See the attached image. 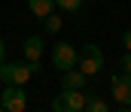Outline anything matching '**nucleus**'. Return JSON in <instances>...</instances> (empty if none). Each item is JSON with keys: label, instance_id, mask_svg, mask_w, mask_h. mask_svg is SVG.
<instances>
[{"label": "nucleus", "instance_id": "7ed1b4c3", "mask_svg": "<svg viewBox=\"0 0 131 112\" xmlns=\"http://www.w3.org/2000/svg\"><path fill=\"white\" fill-rule=\"evenodd\" d=\"M85 94L82 88H61V94L52 100V109L55 112H82L85 109Z\"/></svg>", "mask_w": 131, "mask_h": 112}, {"label": "nucleus", "instance_id": "f03ea898", "mask_svg": "<svg viewBox=\"0 0 131 112\" xmlns=\"http://www.w3.org/2000/svg\"><path fill=\"white\" fill-rule=\"evenodd\" d=\"M76 70H82L85 79H92V76H98L104 70V52H101L98 45H82V52L76 55Z\"/></svg>", "mask_w": 131, "mask_h": 112}, {"label": "nucleus", "instance_id": "dca6fc26", "mask_svg": "<svg viewBox=\"0 0 131 112\" xmlns=\"http://www.w3.org/2000/svg\"><path fill=\"white\" fill-rule=\"evenodd\" d=\"M119 112H131V106H122V109H119Z\"/></svg>", "mask_w": 131, "mask_h": 112}, {"label": "nucleus", "instance_id": "f8f14e48", "mask_svg": "<svg viewBox=\"0 0 131 112\" xmlns=\"http://www.w3.org/2000/svg\"><path fill=\"white\" fill-rule=\"evenodd\" d=\"M55 3H58L61 9H67V12H73V15L82 9V0H55Z\"/></svg>", "mask_w": 131, "mask_h": 112}, {"label": "nucleus", "instance_id": "ddd939ff", "mask_svg": "<svg viewBox=\"0 0 131 112\" xmlns=\"http://www.w3.org/2000/svg\"><path fill=\"white\" fill-rule=\"evenodd\" d=\"M119 70H122V73H131V52H125V55H122V61H119Z\"/></svg>", "mask_w": 131, "mask_h": 112}, {"label": "nucleus", "instance_id": "9d476101", "mask_svg": "<svg viewBox=\"0 0 131 112\" xmlns=\"http://www.w3.org/2000/svg\"><path fill=\"white\" fill-rule=\"evenodd\" d=\"M82 112H110V109H107V103H104L101 97H89V100H85V109H82Z\"/></svg>", "mask_w": 131, "mask_h": 112}, {"label": "nucleus", "instance_id": "2eb2a0df", "mask_svg": "<svg viewBox=\"0 0 131 112\" xmlns=\"http://www.w3.org/2000/svg\"><path fill=\"white\" fill-rule=\"evenodd\" d=\"M3 61H6V42L0 39V64H3Z\"/></svg>", "mask_w": 131, "mask_h": 112}, {"label": "nucleus", "instance_id": "9b49d317", "mask_svg": "<svg viewBox=\"0 0 131 112\" xmlns=\"http://www.w3.org/2000/svg\"><path fill=\"white\" fill-rule=\"evenodd\" d=\"M43 21H46V30H49V34H58V30H61V15L49 12V15H46Z\"/></svg>", "mask_w": 131, "mask_h": 112}, {"label": "nucleus", "instance_id": "1a4fd4ad", "mask_svg": "<svg viewBox=\"0 0 131 112\" xmlns=\"http://www.w3.org/2000/svg\"><path fill=\"white\" fill-rule=\"evenodd\" d=\"M61 85H64V88H82V85H85V73L73 67V70H67V73H64Z\"/></svg>", "mask_w": 131, "mask_h": 112}, {"label": "nucleus", "instance_id": "423d86ee", "mask_svg": "<svg viewBox=\"0 0 131 112\" xmlns=\"http://www.w3.org/2000/svg\"><path fill=\"white\" fill-rule=\"evenodd\" d=\"M110 91L119 106H131V73H116L110 79Z\"/></svg>", "mask_w": 131, "mask_h": 112}, {"label": "nucleus", "instance_id": "39448f33", "mask_svg": "<svg viewBox=\"0 0 131 112\" xmlns=\"http://www.w3.org/2000/svg\"><path fill=\"white\" fill-rule=\"evenodd\" d=\"M0 106L6 112H25L28 109V94L21 85H6L3 94H0Z\"/></svg>", "mask_w": 131, "mask_h": 112}, {"label": "nucleus", "instance_id": "f3484780", "mask_svg": "<svg viewBox=\"0 0 131 112\" xmlns=\"http://www.w3.org/2000/svg\"><path fill=\"white\" fill-rule=\"evenodd\" d=\"M0 112H6V109H3V106H0Z\"/></svg>", "mask_w": 131, "mask_h": 112}, {"label": "nucleus", "instance_id": "0eeeda50", "mask_svg": "<svg viewBox=\"0 0 131 112\" xmlns=\"http://www.w3.org/2000/svg\"><path fill=\"white\" fill-rule=\"evenodd\" d=\"M40 55H43V37L34 34V37L25 39V58L28 61H40Z\"/></svg>", "mask_w": 131, "mask_h": 112}, {"label": "nucleus", "instance_id": "20e7f679", "mask_svg": "<svg viewBox=\"0 0 131 112\" xmlns=\"http://www.w3.org/2000/svg\"><path fill=\"white\" fill-rule=\"evenodd\" d=\"M76 49L70 45V42H64V39H58L55 45H52V67L58 70V73H67V70H73L76 67Z\"/></svg>", "mask_w": 131, "mask_h": 112}, {"label": "nucleus", "instance_id": "4468645a", "mask_svg": "<svg viewBox=\"0 0 131 112\" xmlns=\"http://www.w3.org/2000/svg\"><path fill=\"white\" fill-rule=\"evenodd\" d=\"M122 45H125V52H131V30L122 34Z\"/></svg>", "mask_w": 131, "mask_h": 112}, {"label": "nucleus", "instance_id": "6e6552de", "mask_svg": "<svg viewBox=\"0 0 131 112\" xmlns=\"http://www.w3.org/2000/svg\"><path fill=\"white\" fill-rule=\"evenodd\" d=\"M28 6L37 18H46L49 12H55V0H28Z\"/></svg>", "mask_w": 131, "mask_h": 112}, {"label": "nucleus", "instance_id": "f257e3e1", "mask_svg": "<svg viewBox=\"0 0 131 112\" xmlns=\"http://www.w3.org/2000/svg\"><path fill=\"white\" fill-rule=\"evenodd\" d=\"M40 73V61H3L0 64V79L6 85H28L31 76Z\"/></svg>", "mask_w": 131, "mask_h": 112}]
</instances>
